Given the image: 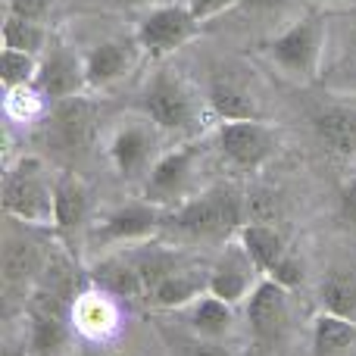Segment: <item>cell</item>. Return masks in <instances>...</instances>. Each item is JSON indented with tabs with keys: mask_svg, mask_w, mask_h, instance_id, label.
<instances>
[{
	"mask_svg": "<svg viewBox=\"0 0 356 356\" xmlns=\"http://www.w3.org/2000/svg\"><path fill=\"white\" fill-rule=\"evenodd\" d=\"M3 110H6V119H10V122L31 125L50 113V100L44 97L35 85L10 88V91H3Z\"/></svg>",
	"mask_w": 356,
	"mask_h": 356,
	"instance_id": "obj_27",
	"label": "cell"
},
{
	"mask_svg": "<svg viewBox=\"0 0 356 356\" xmlns=\"http://www.w3.org/2000/svg\"><path fill=\"white\" fill-rule=\"evenodd\" d=\"M3 47L10 50H25V54L41 56L50 47L47 41V22H38V19H25V16H3Z\"/></svg>",
	"mask_w": 356,
	"mask_h": 356,
	"instance_id": "obj_26",
	"label": "cell"
},
{
	"mask_svg": "<svg viewBox=\"0 0 356 356\" xmlns=\"http://www.w3.org/2000/svg\"><path fill=\"white\" fill-rule=\"evenodd\" d=\"M309 344H313V356L347 353L350 347H356V319H347V316L322 309V313L313 319Z\"/></svg>",
	"mask_w": 356,
	"mask_h": 356,
	"instance_id": "obj_23",
	"label": "cell"
},
{
	"mask_svg": "<svg viewBox=\"0 0 356 356\" xmlns=\"http://www.w3.org/2000/svg\"><path fill=\"white\" fill-rule=\"evenodd\" d=\"M188 356H234L232 350H228L222 341H207V338H197V344L191 347Z\"/></svg>",
	"mask_w": 356,
	"mask_h": 356,
	"instance_id": "obj_33",
	"label": "cell"
},
{
	"mask_svg": "<svg viewBox=\"0 0 356 356\" xmlns=\"http://www.w3.org/2000/svg\"><path fill=\"white\" fill-rule=\"evenodd\" d=\"M203 100H207V110L213 113L219 122H232V119H263L253 91L244 81L234 79V75L216 72L213 79L207 81Z\"/></svg>",
	"mask_w": 356,
	"mask_h": 356,
	"instance_id": "obj_16",
	"label": "cell"
},
{
	"mask_svg": "<svg viewBox=\"0 0 356 356\" xmlns=\"http://www.w3.org/2000/svg\"><path fill=\"white\" fill-rule=\"evenodd\" d=\"M91 222V191L75 172L54 175V228L63 234L81 232Z\"/></svg>",
	"mask_w": 356,
	"mask_h": 356,
	"instance_id": "obj_17",
	"label": "cell"
},
{
	"mask_svg": "<svg viewBox=\"0 0 356 356\" xmlns=\"http://www.w3.org/2000/svg\"><path fill=\"white\" fill-rule=\"evenodd\" d=\"M207 291H209V269L181 263L163 282H156L150 288L147 303H154L156 309H188Z\"/></svg>",
	"mask_w": 356,
	"mask_h": 356,
	"instance_id": "obj_18",
	"label": "cell"
},
{
	"mask_svg": "<svg viewBox=\"0 0 356 356\" xmlns=\"http://www.w3.org/2000/svg\"><path fill=\"white\" fill-rule=\"evenodd\" d=\"M91 282H94V288L110 297H125V300H141V297H147V284H144L141 266H138L135 253L97 259V263L91 266Z\"/></svg>",
	"mask_w": 356,
	"mask_h": 356,
	"instance_id": "obj_19",
	"label": "cell"
},
{
	"mask_svg": "<svg viewBox=\"0 0 356 356\" xmlns=\"http://www.w3.org/2000/svg\"><path fill=\"white\" fill-rule=\"evenodd\" d=\"M3 6H6V13H13V16L47 22L50 10H54V0H3Z\"/></svg>",
	"mask_w": 356,
	"mask_h": 356,
	"instance_id": "obj_30",
	"label": "cell"
},
{
	"mask_svg": "<svg viewBox=\"0 0 356 356\" xmlns=\"http://www.w3.org/2000/svg\"><path fill=\"white\" fill-rule=\"evenodd\" d=\"M72 325L88 338H106L116 328V309L104 291H85L72 307Z\"/></svg>",
	"mask_w": 356,
	"mask_h": 356,
	"instance_id": "obj_24",
	"label": "cell"
},
{
	"mask_svg": "<svg viewBox=\"0 0 356 356\" xmlns=\"http://www.w3.org/2000/svg\"><path fill=\"white\" fill-rule=\"evenodd\" d=\"M141 54L138 41H125V38H106L97 41L94 47L85 50V75H88V91H100L110 88L116 81H122L125 75L135 69V60Z\"/></svg>",
	"mask_w": 356,
	"mask_h": 356,
	"instance_id": "obj_14",
	"label": "cell"
},
{
	"mask_svg": "<svg viewBox=\"0 0 356 356\" xmlns=\"http://www.w3.org/2000/svg\"><path fill=\"white\" fill-rule=\"evenodd\" d=\"M184 3L191 6V13L197 16V22H207V19L219 16V13L232 10L238 0H184Z\"/></svg>",
	"mask_w": 356,
	"mask_h": 356,
	"instance_id": "obj_32",
	"label": "cell"
},
{
	"mask_svg": "<svg viewBox=\"0 0 356 356\" xmlns=\"http://www.w3.org/2000/svg\"><path fill=\"white\" fill-rule=\"evenodd\" d=\"M263 50L266 60L291 79H316L322 66V50H325V19L316 13L294 19Z\"/></svg>",
	"mask_w": 356,
	"mask_h": 356,
	"instance_id": "obj_4",
	"label": "cell"
},
{
	"mask_svg": "<svg viewBox=\"0 0 356 356\" xmlns=\"http://www.w3.org/2000/svg\"><path fill=\"white\" fill-rule=\"evenodd\" d=\"M291 294L294 291L284 288L282 282L263 275L253 294L244 300V322L250 328L253 341L259 347H278L288 338L291 328Z\"/></svg>",
	"mask_w": 356,
	"mask_h": 356,
	"instance_id": "obj_9",
	"label": "cell"
},
{
	"mask_svg": "<svg viewBox=\"0 0 356 356\" xmlns=\"http://www.w3.org/2000/svg\"><path fill=\"white\" fill-rule=\"evenodd\" d=\"M3 356H31V353H29V347L25 344H6Z\"/></svg>",
	"mask_w": 356,
	"mask_h": 356,
	"instance_id": "obj_35",
	"label": "cell"
},
{
	"mask_svg": "<svg viewBox=\"0 0 356 356\" xmlns=\"http://www.w3.org/2000/svg\"><path fill=\"white\" fill-rule=\"evenodd\" d=\"M197 169H200V147L184 141L172 150H163L156 166L144 178V200L156 203L160 209H175L197 194Z\"/></svg>",
	"mask_w": 356,
	"mask_h": 356,
	"instance_id": "obj_6",
	"label": "cell"
},
{
	"mask_svg": "<svg viewBox=\"0 0 356 356\" xmlns=\"http://www.w3.org/2000/svg\"><path fill=\"white\" fill-rule=\"evenodd\" d=\"M319 303L328 313L356 319V272L350 269H332L319 282Z\"/></svg>",
	"mask_w": 356,
	"mask_h": 356,
	"instance_id": "obj_25",
	"label": "cell"
},
{
	"mask_svg": "<svg viewBox=\"0 0 356 356\" xmlns=\"http://www.w3.org/2000/svg\"><path fill=\"white\" fill-rule=\"evenodd\" d=\"M138 110L163 135H188L197 125V94L172 69H156L141 88Z\"/></svg>",
	"mask_w": 356,
	"mask_h": 356,
	"instance_id": "obj_3",
	"label": "cell"
},
{
	"mask_svg": "<svg viewBox=\"0 0 356 356\" xmlns=\"http://www.w3.org/2000/svg\"><path fill=\"white\" fill-rule=\"evenodd\" d=\"M160 135L163 131L144 116L122 119L119 125H113L104 141L110 169L122 181H144L150 169L156 166V160L163 156Z\"/></svg>",
	"mask_w": 356,
	"mask_h": 356,
	"instance_id": "obj_5",
	"label": "cell"
},
{
	"mask_svg": "<svg viewBox=\"0 0 356 356\" xmlns=\"http://www.w3.org/2000/svg\"><path fill=\"white\" fill-rule=\"evenodd\" d=\"M247 222V194L232 181H219L197 191L181 207L169 209L163 234L188 241H232Z\"/></svg>",
	"mask_w": 356,
	"mask_h": 356,
	"instance_id": "obj_1",
	"label": "cell"
},
{
	"mask_svg": "<svg viewBox=\"0 0 356 356\" xmlns=\"http://www.w3.org/2000/svg\"><path fill=\"white\" fill-rule=\"evenodd\" d=\"M234 241L244 247V253L259 269V275H269V272L282 263L284 253L291 250L288 241L282 238V232H278L272 222H257V219H247L244 225H241V232L234 234Z\"/></svg>",
	"mask_w": 356,
	"mask_h": 356,
	"instance_id": "obj_20",
	"label": "cell"
},
{
	"mask_svg": "<svg viewBox=\"0 0 356 356\" xmlns=\"http://www.w3.org/2000/svg\"><path fill=\"white\" fill-rule=\"evenodd\" d=\"M35 88L50 100H66L88 94V75H85V54H75L66 44H50L41 54Z\"/></svg>",
	"mask_w": 356,
	"mask_h": 356,
	"instance_id": "obj_12",
	"label": "cell"
},
{
	"mask_svg": "<svg viewBox=\"0 0 356 356\" xmlns=\"http://www.w3.org/2000/svg\"><path fill=\"white\" fill-rule=\"evenodd\" d=\"M163 219H166V209H160L150 200H129L110 207L94 219V241L106 247L116 244H138V241H150L156 234H163Z\"/></svg>",
	"mask_w": 356,
	"mask_h": 356,
	"instance_id": "obj_10",
	"label": "cell"
},
{
	"mask_svg": "<svg viewBox=\"0 0 356 356\" xmlns=\"http://www.w3.org/2000/svg\"><path fill=\"white\" fill-rule=\"evenodd\" d=\"M353 75H356V66H353Z\"/></svg>",
	"mask_w": 356,
	"mask_h": 356,
	"instance_id": "obj_37",
	"label": "cell"
},
{
	"mask_svg": "<svg viewBox=\"0 0 356 356\" xmlns=\"http://www.w3.org/2000/svg\"><path fill=\"white\" fill-rule=\"evenodd\" d=\"M47 250L35 244L29 238H6L3 244V284H6V294H31L38 288L44 275V266H47Z\"/></svg>",
	"mask_w": 356,
	"mask_h": 356,
	"instance_id": "obj_15",
	"label": "cell"
},
{
	"mask_svg": "<svg viewBox=\"0 0 356 356\" xmlns=\"http://www.w3.org/2000/svg\"><path fill=\"white\" fill-rule=\"evenodd\" d=\"M313 131L334 156H356V110L353 106H322L313 116Z\"/></svg>",
	"mask_w": 356,
	"mask_h": 356,
	"instance_id": "obj_21",
	"label": "cell"
},
{
	"mask_svg": "<svg viewBox=\"0 0 356 356\" xmlns=\"http://www.w3.org/2000/svg\"><path fill=\"white\" fill-rule=\"evenodd\" d=\"M203 22L191 13L188 3H156L138 19L135 25V41L144 56L150 60H163V56L181 50L188 41H194Z\"/></svg>",
	"mask_w": 356,
	"mask_h": 356,
	"instance_id": "obj_7",
	"label": "cell"
},
{
	"mask_svg": "<svg viewBox=\"0 0 356 356\" xmlns=\"http://www.w3.org/2000/svg\"><path fill=\"white\" fill-rule=\"evenodd\" d=\"M3 213L22 225H54V175L38 156H22L3 172Z\"/></svg>",
	"mask_w": 356,
	"mask_h": 356,
	"instance_id": "obj_2",
	"label": "cell"
},
{
	"mask_svg": "<svg viewBox=\"0 0 356 356\" xmlns=\"http://www.w3.org/2000/svg\"><path fill=\"white\" fill-rule=\"evenodd\" d=\"M259 278L263 275H259V269L250 263L244 247L232 238L225 253L209 266V294L222 297V300L232 303V307H244V300L253 294Z\"/></svg>",
	"mask_w": 356,
	"mask_h": 356,
	"instance_id": "obj_13",
	"label": "cell"
},
{
	"mask_svg": "<svg viewBox=\"0 0 356 356\" xmlns=\"http://www.w3.org/2000/svg\"><path fill=\"white\" fill-rule=\"evenodd\" d=\"M319 3H356V0H319Z\"/></svg>",
	"mask_w": 356,
	"mask_h": 356,
	"instance_id": "obj_36",
	"label": "cell"
},
{
	"mask_svg": "<svg viewBox=\"0 0 356 356\" xmlns=\"http://www.w3.org/2000/svg\"><path fill=\"white\" fill-rule=\"evenodd\" d=\"M100 3L119 6V10H129V6H144V3H150V0H100Z\"/></svg>",
	"mask_w": 356,
	"mask_h": 356,
	"instance_id": "obj_34",
	"label": "cell"
},
{
	"mask_svg": "<svg viewBox=\"0 0 356 356\" xmlns=\"http://www.w3.org/2000/svg\"><path fill=\"white\" fill-rule=\"evenodd\" d=\"M234 309L238 307H232V303H225L222 297H216L207 291V294H200L188 309H184V319H188L191 332H194L197 338L222 341L225 334H232V328H234V319H238Z\"/></svg>",
	"mask_w": 356,
	"mask_h": 356,
	"instance_id": "obj_22",
	"label": "cell"
},
{
	"mask_svg": "<svg viewBox=\"0 0 356 356\" xmlns=\"http://www.w3.org/2000/svg\"><path fill=\"white\" fill-rule=\"evenodd\" d=\"M338 216L344 225H353L356 228V175L347 178L338 191Z\"/></svg>",
	"mask_w": 356,
	"mask_h": 356,
	"instance_id": "obj_31",
	"label": "cell"
},
{
	"mask_svg": "<svg viewBox=\"0 0 356 356\" xmlns=\"http://www.w3.org/2000/svg\"><path fill=\"white\" fill-rule=\"evenodd\" d=\"M216 150L238 172L266 166L278 150V131L263 119H232L216 125Z\"/></svg>",
	"mask_w": 356,
	"mask_h": 356,
	"instance_id": "obj_8",
	"label": "cell"
},
{
	"mask_svg": "<svg viewBox=\"0 0 356 356\" xmlns=\"http://www.w3.org/2000/svg\"><path fill=\"white\" fill-rule=\"evenodd\" d=\"M47 129H50L54 144L63 154H85L100 138L97 106L88 100V94L56 100V104H50Z\"/></svg>",
	"mask_w": 356,
	"mask_h": 356,
	"instance_id": "obj_11",
	"label": "cell"
},
{
	"mask_svg": "<svg viewBox=\"0 0 356 356\" xmlns=\"http://www.w3.org/2000/svg\"><path fill=\"white\" fill-rule=\"evenodd\" d=\"M269 278H275V282H282L284 288H300L303 282H307V257L297 250H288L282 257V263L275 266V269L269 272Z\"/></svg>",
	"mask_w": 356,
	"mask_h": 356,
	"instance_id": "obj_29",
	"label": "cell"
},
{
	"mask_svg": "<svg viewBox=\"0 0 356 356\" xmlns=\"http://www.w3.org/2000/svg\"><path fill=\"white\" fill-rule=\"evenodd\" d=\"M38 66H41V56L25 54V50L3 47L0 50V85H3V91H10V88L35 85Z\"/></svg>",
	"mask_w": 356,
	"mask_h": 356,
	"instance_id": "obj_28",
	"label": "cell"
}]
</instances>
